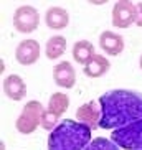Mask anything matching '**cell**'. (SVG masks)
<instances>
[{
	"label": "cell",
	"mask_w": 142,
	"mask_h": 150,
	"mask_svg": "<svg viewBox=\"0 0 142 150\" xmlns=\"http://www.w3.org/2000/svg\"><path fill=\"white\" fill-rule=\"evenodd\" d=\"M101 120L99 127L104 130L124 127L142 119V94L127 89H116L99 97Z\"/></svg>",
	"instance_id": "cell-1"
},
{
	"label": "cell",
	"mask_w": 142,
	"mask_h": 150,
	"mask_svg": "<svg viewBox=\"0 0 142 150\" xmlns=\"http://www.w3.org/2000/svg\"><path fill=\"white\" fill-rule=\"evenodd\" d=\"M91 142V129L86 124L65 119L48 135V150H84Z\"/></svg>",
	"instance_id": "cell-2"
},
{
	"label": "cell",
	"mask_w": 142,
	"mask_h": 150,
	"mask_svg": "<svg viewBox=\"0 0 142 150\" xmlns=\"http://www.w3.org/2000/svg\"><path fill=\"white\" fill-rule=\"evenodd\" d=\"M111 140L122 150H142V119L114 129Z\"/></svg>",
	"instance_id": "cell-3"
},
{
	"label": "cell",
	"mask_w": 142,
	"mask_h": 150,
	"mask_svg": "<svg viewBox=\"0 0 142 150\" xmlns=\"http://www.w3.org/2000/svg\"><path fill=\"white\" fill-rule=\"evenodd\" d=\"M45 109L41 106L40 101H30L23 106L22 112L18 115L17 122H15V127L20 134L23 135H28V134H33L36 129L41 125V115H43Z\"/></svg>",
	"instance_id": "cell-4"
},
{
	"label": "cell",
	"mask_w": 142,
	"mask_h": 150,
	"mask_svg": "<svg viewBox=\"0 0 142 150\" xmlns=\"http://www.w3.org/2000/svg\"><path fill=\"white\" fill-rule=\"evenodd\" d=\"M40 25V13L31 5H22L13 13V27L20 33H31Z\"/></svg>",
	"instance_id": "cell-5"
},
{
	"label": "cell",
	"mask_w": 142,
	"mask_h": 150,
	"mask_svg": "<svg viewBox=\"0 0 142 150\" xmlns=\"http://www.w3.org/2000/svg\"><path fill=\"white\" fill-rule=\"evenodd\" d=\"M136 22V4L131 0H119L112 8V25L116 28H129Z\"/></svg>",
	"instance_id": "cell-6"
},
{
	"label": "cell",
	"mask_w": 142,
	"mask_h": 150,
	"mask_svg": "<svg viewBox=\"0 0 142 150\" xmlns=\"http://www.w3.org/2000/svg\"><path fill=\"white\" fill-rule=\"evenodd\" d=\"M41 48L40 43L36 40H23L17 45V50H15V58L17 61L23 66H30V64H35L40 58Z\"/></svg>",
	"instance_id": "cell-7"
},
{
	"label": "cell",
	"mask_w": 142,
	"mask_h": 150,
	"mask_svg": "<svg viewBox=\"0 0 142 150\" xmlns=\"http://www.w3.org/2000/svg\"><path fill=\"white\" fill-rule=\"evenodd\" d=\"M76 119H78V122L86 124L89 129L99 127V120H101V104H99V101H89L83 106H80L76 110Z\"/></svg>",
	"instance_id": "cell-8"
},
{
	"label": "cell",
	"mask_w": 142,
	"mask_h": 150,
	"mask_svg": "<svg viewBox=\"0 0 142 150\" xmlns=\"http://www.w3.org/2000/svg\"><path fill=\"white\" fill-rule=\"evenodd\" d=\"M53 79L58 86L65 89H71L76 84V71L68 61L58 63L53 68Z\"/></svg>",
	"instance_id": "cell-9"
},
{
	"label": "cell",
	"mask_w": 142,
	"mask_h": 150,
	"mask_svg": "<svg viewBox=\"0 0 142 150\" xmlns=\"http://www.w3.org/2000/svg\"><path fill=\"white\" fill-rule=\"evenodd\" d=\"M4 94L12 101H22L27 96V84L18 74H10L4 79Z\"/></svg>",
	"instance_id": "cell-10"
},
{
	"label": "cell",
	"mask_w": 142,
	"mask_h": 150,
	"mask_svg": "<svg viewBox=\"0 0 142 150\" xmlns=\"http://www.w3.org/2000/svg\"><path fill=\"white\" fill-rule=\"evenodd\" d=\"M99 46L106 54L117 56L124 50V38L114 31H102L99 36Z\"/></svg>",
	"instance_id": "cell-11"
},
{
	"label": "cell",
	"mask_w": 142,
	"mask_h": 150,
	"mask_svg": "<svg viewBox=\"0 0 142 150\" xmlns=\"http://www.w3.org/2000/svg\"><path fill=\"white\" fill-rule=\"evenodd\" d=\"M45 23L50 30H63L70 23V13L63 7H50L45 13Z\"/></svg>",
	"instance_id": "cell-12"
},
{
	"label": "cell",
	"mask_w": 142,
	"mask_h": 150,
	"mask_svg": "<svg viewBox=\"0 0 142 150\" xmlns=\"http://www.w3.org/2000/svg\"><path fill=\"white\" fill-rule=\"evenodd\" d=\"M109 68H111V63H109V59H107L106 56H102V54H94V56L91 58V61L84 66L83 73H84L88 78H101V76H104L107 71H109Z\"/></svg>",
	"instance_id": "cell-13"
},
{
	"label": "cell",
	"mask_w": 142,
	"mask_h": 150,
	"mask_svg": "<svg viewBox=\"0 0 142 150\" xmlns=\"http://www.w3.org/2000/svg\"><path fill=\"white\" fill-rule=\"evenodd\" d=\"M71 53H73V59H75L78 64H83V66H86V64L91 61V58L96 54L94 53V45L88 40L76 41V43L73 45Z\"/></svg>",
	"instance_id": "cell-14"
},
{
	"label": "cell",
	"mask_w": 142,
	"mask_h": 150,
	"mask_svg": "<svg viewBox=\"0 0 142 150\" xmlns=\"http://www.w3.org/2000/svg\"><path fill=\"white\" fill-rule=\"evenodd\" d=\"M66 51V38L61 35H55L51 36L48 41H46V46H45V54L48 59H56V58H61L63 53Z\"/></svg>",
	"instance_id": "cell-15"
},
{
	"label": "cell",
	"mask_w": 142,
	"mask_h": 150,
	"mask_svg": "<svg viewBox=\"0 0 142 150\" xmlns=\"http://www.w3.org/2000/svg\"><path fill=\"white\" fill-rule=\"evenodd\" d=\"M68 107H70V97H68L65 93H55V94H51V97H50L48 109L46 110L53 112L55 115H58V117H61V115L68 110Z\"/></svg>",
	"instance_id": "cell-16"
},
{
	"label": "cell",
	"mask_w": 142,
	"mask_h": 150,
	"mask_svg": "<svg viewBox=\"0 0 142 150\" xmlns=\"http://www.w3.org/2000/svg\"><path fill=\"white\" fill-rule=\"evenodd\" d=\"M84 150H121V147L116 145L114 142L109 140V139L98 137V139H94V140L89 142V145Z\"/></svg>",
	"instance_id": "cell-17"
},
{
	"label": "cell",
	"mask_w": 142,
	"mask_h": 150,
	"mask_svg": "<svg viewBox=\"0 0 142 150\" xmlns=\"http://www.w3.org/2000/svg\"><path fill=\"white\" fill-rule=\"evenodd\" d=\"M58 115H55L53 112H50V110H45L43 115H41V127L45 130H53L55 127L58 125Z\"/></svg>",
	"instance_id": "cell-18"
},
{
	"label": "cell",
	"mask_w": 142,
	"mask_h": 150,
	"mask_svg": "<svg viewBox=\"0 0 142 150\" xmlns=\"http://www.w3.org/2000/svg\"><path fill=\"white\" fill-rule=\"evenodd\" d=\"M136 25L142 27V2L136 4Z\"/></svg>",
	"instance_id": "cell-19"
},
{
	"label": "cell",
	"mask_w": 142,
	"mask_h": 150,
	"mask_svg": "<svg viewBox=\"0 0 142 150\" xmlns=\"http://www.w3.org/2000/svg\"><path fill=\"white\" fill-rule=\"evenodd\" d=\"M139 66H141V69H142V54H141V59H139Z\"/></svg>",
	"instance_id": "cell-20"
},
{
	"label": "cell",
	"mask_w": 142,
	"mask_h": 150,
	"mask_svg": "<svg viewBox=\"0 0 142 150\" xmlns=\"http://www.w3.org/2000/svg\"><path fill=\"white\" fill-rule=\"evenodd\" d=\"M0 150H5V145H4V142L0 144Z\"/></svg>",
	"instance_id": "cell-21"
}]
</instances>
